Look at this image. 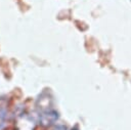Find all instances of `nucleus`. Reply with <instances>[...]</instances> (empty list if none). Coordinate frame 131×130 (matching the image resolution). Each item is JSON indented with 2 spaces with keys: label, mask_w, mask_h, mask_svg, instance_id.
Masks as SVG:
<instances>
[{
  "label": "nucleus",
  "mask_w": 131,
  "mask_h": 130,
  "mask_svg": "<svg viewBox=\"0 0 131 130\" xmlns=\"http://www.w3.org/2000/svg\"><path fill=\"white\" fill-rule=\"evenodd\" d=\"M16 130H34L35 122L34 120L28 115H20L17 117L15 122Z\"/></svg>",
  "instance_id": "nucleus-1"
},
{
  "label": "nucleus",
  "mask_w": 131,
  "mask_h": 130,
  "mask_svg": "<svg viewBox=\"0 0 131 130\" xmlns=\"http://www.w3.org/2000/svg\"><path fill=\"white\" fill-rule=\"evenodd\" d=\"M57 119H58L57 112L54 111V110H49V111H46V112L41 113L40 118H39V122H40V124L42 126L49 127L53 123H55Z\"/></svg>",
  "instance_id": "nucleus-2"
},
{
  "label": "nucleus",
  "mask_w": 131,
  "mask_h": 130,
  "mask_svg": "<svg viewBox=\"0 0 131 130\" xmlns=\"http://www.w3.org/2000/svg\"><path fill=\"white\" fill-rule=\"evenodd\" d=\"M36 106L39 111H41V113L43 112H46V111H49V110H52L51 106H52V98L51 96L46 93V92H43L37 99L36 101Z\"/></svg>",
  "instance_id": "nucleus-3"
},
{
  "label": "nucleus",
  "mask_w": 131,
  "mask_h": 130,
  "mask_svg": "<svg viewBox=\"0 0 131 130\" xmlns=\"http://www.w3.org/2000/svg\"><path fill=\"white\" fill-rule=\"evenodd\" d=\"M7 111V101L4 98H0V119H4Z\"/></svg>",
  "instance_id": "nucleus-4"
},
{
  "label": "nucleus",
  "mask_w": 131,
  "mask_h": 130,
  "mask_svg": "<svg viewBox=\"0 0 131 130\" xmlns=\"http://www.w3.org/2000/svg\"><path fill=\"white\" fill-rule=\"evenodd\" d=\"M53 130H67V128H66L63 125H58V126H56Z\"/></svg>",
  "instance_id": "nucleus-5"
},
{
  "label": "nucleus",
  "mask_w": 131,
  "mask_h": 130,
  "mask_svg": "<svg viewBox=\"0 0 131 130\" xmlns=\"http://www.w3.org/2000/svg\"><path fill=\"white\" fill-rule=\"evenodd\" d=\"M72 130H78V129H76V128H75V129H72Z\"/></svg>",
  "instance_id": "nucleus-6"
}]
</instances>
